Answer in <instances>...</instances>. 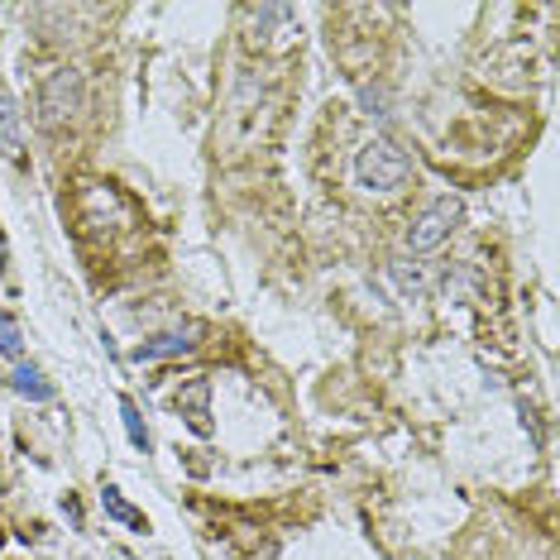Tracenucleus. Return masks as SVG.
<instances>
[{
	"label": "nucleus",
	"instance_id": "39448f33",
	"mask_svg": "<svg viewBox=\"0 0 560 560\" xmlns=\"http://www.w3.org/2000/svg\"><path fill=\"white\" fill-rule=\"evenodd\" d=\"M173 407H177V417L197 431V436H211V378L207 374L187 378V384L173 393Z\"/></svg>",
	"mask_w": 560,
	"mask_h": 560
},
{
	"label": "nucleus",
	"instance_id": "6e6552de",
	"mask_svg": "<svg viewBox=\"0 0 560 560\" xmlns=\"http://www.w3.org/2000/svg\"><path fill=\"white\" fill-rule=\"evenodd\" d=\"M0 149H5L10 159L24 154V135H20V106L10 92H0Z\"/></svg>",
	"mask_w": 560,
	"mask_h": 560
},
{
	"label": "nucleus",
	"instance_id": "f257e3e1",
	"mask_svg": "<svg viewBox=\"0 0 560 560\" xmlns=\"http://www.w3.org/2000/svg\"><path fill=\"white\" fill-rule=\"evenodd\" d=\"M412 177H417L412 154H407L398 139H388V135H374V139H369V144L360 149V159H354V183H360L364 192H374V197L402 192Z\"/></svg>",
	"mask_w": 560,
	"mask_h": 560
},
{
	"label": "nucleus",
	"instance_id": "f8f14e48",
	"mask_svg": "<svg viewBox=\"0 0 560 560\" xmlns=\"http://www.w3.org/2000/svg\"><path fill=\"white\" fill-rule=\"evenodd\" d=\"M62 513H68V517L82 527V508H78V499H62Z\"/></svg>",
	"mask_w": 560,
	"mask_h": 560
},
{
	"label": "nucleus",
	"instance_id": "423d86ee",
	"mask_svg": "<svg viewBox=\"0 0 560 560\" xmlns=\"http://www.w3.org/2000/svg\"><path fill=\"white\" fill-rule=\"evenodd\" d=\"M197 340L187 336V330H159V336L139 340V346L130 350L135 364H154V360H177V354H192Z\"/></svg>",
	"mask_w": 560,
	"mask_h": 560
},
{
	"label": "nucleus",
	"instance_id": "4468645a",
	"mask_svg": "<svg viewBox=\"0 0 560 560\" xmlns=\"http://www.w3.org/2000/svg\"><path fill=\"white\" fill-rule=\"evenodd\" d=\"M254 560H259V556H254ZM264 560H273V546H264Z\"/></svg>",
	"mask_w": 560,
	"mask_h": 560
},
{
	"label": "nucleus",
	"instance_id": "20e7f679",
	"mask_svg": "<svg viewBox=\"0 0 560 560\" xmlns=\"http://www.w3.org/2000/svg\"><path fill=\"white\" fill-rule=\"evenodd\" d=\"M245 20H249V34H245L249 48H259V54H283V48H292L298 10H288V5H249Z\"/></svg>",
	"mask_w": 560,
	"mask_h": 560
},
{
	"label": "nucleus",
	"instance_id": "9b49d317",
	"mask_svg": "<svg viewBox=\"0 0 560 560\" xmlns=\"http://www.w3.org/2000/svg\"><path fill=\"white\" fill-rule=\"evenodd\" d=\"M0 354H5V360H24V330H20V322L10 312H0Z\"/></svg>",
	"mask_w": 560,
	"mask_h": 560
},
{
	"label": "nucleus",
	"instance_id": "f03ea898",
	"mask_svg": "<svg viewBox=\"0 0 560 560\" xmlns=\"http://www.w3.org/2000/svg\"><path fill=\"white\" fill-rule=\"evenodd\" d=\"M86 110V78L82 68H58L39 82V96H34V120L44 130H62Z\"/></svg>",
	"mask_w": 560,
	"mask_h": 560
},
{
	"label": "nucleus",
	"instance_id": "7ed1b4c3",
	"mask_svg": "<svg viewBox=\"0 0 560 560\" xmlns=\"http://www.w3.org/2000/svg\"><path fill=\"white\" fill-rule=\"evenodd\" d=\"M460 197H436V201H427L422 211L412 215V225H407V249L412 254H431V249H441L445 240H451V231L460 225Z\"/></svg>",
	"mask_w": 560,
	"mask_h": 560
},
{
	"label": "nucleus",
	"instance_id": "1a4fd4ad",
	"mask_svg": "<svg viewBox=\"0 0 560 560\" xmlns=\"http://www.w3.org/2000/svg\"><path fill=\"white\" fill-rule=\"evenodd\" d=\"M101 508H106V517L125 522V527H130V532H149V517L139 513L135 503H125V493L116 489V483H106V489H101Z\"/></svg>",
	"mask_w": 560,
	"mask_h": 560
},
{
	"label": "nucleus",
	"instance_id": "9d476101",
	"mask_svg": "<svg viewBox=\"0 0 560 560\" xmlns=\"http://www.w3.org/2000/svg\"><path fill=\"white\" fill-rule=\"evenodd\" d=\"M120 422H125V436H130V445L139 455L154 451V436H149V427H144V417H139L135 398H120Z\"/></svg>",
	"mask_w": 560,
	"mask_h": 560
},
{
	"label": "nucleus",
	"instance_id": "0eeeda50",
	"mask_svg": "<svg viewBox=\"0 0 560 560\" xmlns=\"http://www.w3.org/2000/svg\"><path fill=\"white\" fill-rule=\"evenodd\" d=\"M10 388H15L20 398H30V402H54L58 398V388L44 378V369L30 364V360H20L15 369H10Z\"/></svg>",
	"mask_w": 560,
	"mask_h": 560
},
{
	"label": "nucleus",
	"instance_id": "ddd939ff",
	"mask_svg": "<svg viewBox=\"0 0 560 560\" xmlns=\"http://www.w3.org/2000/svg\"><path fill=\"white\" fill-rule=\"evenodd\" d=\"M110 560H135L130 551H110Z\"/></svg>",
	"mask_w": 560,
	"mask_h": 560
}]
</instances>
